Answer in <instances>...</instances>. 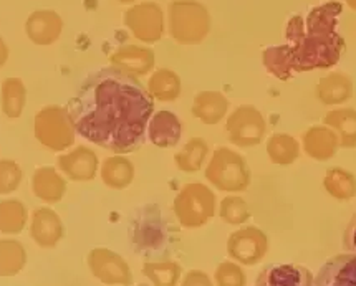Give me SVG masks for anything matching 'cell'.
<instances>
[{
	"label": "cell",
	"mask_w": 356,
	"mask_h": 286,
	"mask_svg": "<svg viewBox=\"0 0 356 286\" xmlns=\"http://www.w3.org/2000/svg\"><path fill=\"white\" fill-rule=\"evenodd\" d=\"M63 28V22L55 12L38 10L30 15L27 20V35L33 43L49 45L60 37Z\"/></svg>",
	"instance_id": "13"
},
{
	"label": "cell",
	"mask_w": 356,
	"mask_h": 286,
	"mask_svg": "<svg viewBox=\"0 0 356 286\" xmlns=\"http://www.w3.org/2000/svg\"><path fill=\"white\" fill-rule=\"evenodd\" d=\"M102 179L108 187L123 189L133 179V166L124 158L106 159L102 167Z\"/></svg>",
	"instance_id": "18"
},
{
	"label": "cell",
	"mask_w": 356,
	"mask_h": 286,
	"mask_svg": "<svg viewBox=\"0 0 356 286\" xmlns=\"http://www.w3.org/2000/svg\"><path fill=\"white\" fill-rule=\"evenodd\" d=\"M126 25L143 42H156L163 35V14L154 3H143L128 10Z\"/></svg>",
	"instance_id": "7"
},
{
	"label": "cell",
	"mask_w": 356,
	"mask_h": 286,
	"mask_svg": "<svg viewBox=\"0 0 356 286\" xmlns=\"http://www.w3.org/2000/svg\"><path fill=\"white\" fill-rule=\"evenodd\" d=\"M184 286H211V285L209 281H207L206 275H202V273H191Z\"/></svg>",
	"instance_id": "27"
},
{
	"label": "cell",
	"mask_w": 356,
	"mask_h": 286,
	"mask_svg": "<svg viewBox=\"0 0 356 286\" xmlns=\"http://www.w3.org/2000/svg\"><path fill=\"white\" fill-rule=\"evenodd\" d=\"M33 128L38 142L55 153L75 144V124L70 118V112L62 106H47L38 111Z\"/></svg>",
	"instance_id": "2"
},
{
	"label": "cell",
	"mask_w": 356,
	"mask_h": 286,
	"mask_svg": "<svg viewBox=\"0 0 356 286\" xmlns=\"http://www.w3.org/2000/svg\"><path fill=\"white\" fill-rule=\"evenodd\" d=\"M225 110H227V101L217 93L199 94L194 103V115L209 124H214L222 118Z\"/></svg>",
	"instance_id": "20"
},
{
	"label": "cell",
	"mask_w": 356,
	"mask_h": 286,
	"mask_svg": "<svg viewBox=\"0 0 356 286\" xmlns=\"http://www.w3.org/2000/svg\"><path fill=\"white\" fill-rule=\"evenodd\" d=\"M146 273L154 280L158 286H175L177 278V267L171 262L147 263Z\"/></svg>",
	"instance_id": "24"
},
{
	"label": "cell",
	"mask_w": 356,
	"mask_h": 286,
	"mask_svg": "<svg viewBox=\"0 0 356 286\" xmlns=\"http://www.w3.org/2000/svg\"><path fill=\"white\" fill-rule=\"evenodd\" d=\"M58 167L72 180L86 182L95 179L98 171V158L90 147L78 146L58 158Z\"/></svg>",
	"instance_id": "9"
},
{
	"label": "cell",
	"mask_w": 356,
	"mask_h": 286,
	"mask_svg": "<svg viewBox=\"0 0 356 286\" xmlns=\"http://www.w3.org/2000/svg\"><path fill=\"white\" fill-rule=\"evenodd\" d=\"M134 237L141 250L156 251L163 246L166 232H164V222L161 220L158 207H146L140 224L136 225Z\"/></svg>",
	"instance_id": "12"
},
{
	"label": "cell",
	"mask_w": 356,
	"mask_h": 286,
	"mask_svg": "<svg viewBox=\"0 0 356 286\" xmlns=\"http://www.w3.org/2000/svg\"><path fill=\"white\" fill-rule=\"evenodd\" d=\"M32 190L47 203L60 202L67 192V182L54 167H38L32 177Z\"/></svg>",
	"instance_id": "14"
},
{
	"label": "cell",
	"mask_w": 356,
	"mask_h": 286,
	"mask_svg": "<svg viewBox=\"0 0 356 286\" xmlns=\"http://www.w3.org/2000/svg\"><path fill=\"white\" fill-rule=\"evenodd\" d=\"M120 2H131V0H120Z\"/></svg>",
	"instance_id": "30"
},
{
	"label": "cell",
	"mask_w": 356,
	"mask_h": 286,
	"mask_svg": "<svg viewBox=\"0 0 356 286\" xmlns=\"http://www.w3.org/2000/svg\"><path fill=\"white\" fill-rule=\"evenodd\" d=\"M27 91L20 80L8 78L2 85V110L7 118L17 119L25 108Z\"/></svg>",
	"instance_id": "17"
},
{
	"label": "cell",
	"mask_w": 356,
	"mask_h": 286,
	"mask_svg": "<svg viewBox=\"0 0 356 286\" xmlns=\"http://www.w3.org/2000/svg\"><path fill=\"white\" fill-rule=\"evenodd\" d=\"M209 32V15L196 2H175L171 6V33L181 43H197Z\"/></svg>",
	"instance_id": "3"
},
{
	"label": "cell",
	"mask_w": 356,
	"mask_h": 286,
	"mask_svg": "<svg viewBox=\"0 0 356 286\" xmlns=\"http://www.w3.org/2000/svg\"><path fill=\"white\" fill-rule=\"evenodd\" d=\"M214 197L201 184H191L181 192L176 201V214L188 227L202 225L204 220L212 214Z\"/></svg>",
	"instance_id": "4"
},
{
	"label": "cell",
	"mask_w": 356,
	"mask_h": 286,
	"mask_svg": "<svg viewBox=\"0 0 356 286\" xmlns=\"http://www.w3.org/2000/svg\"><path fill=\"white\" fill-rule=\"evenodd\" d=\"M149 140L159 147H169L177 144L181 137V123L172 112L159 111L151 118L147 124Z\"/></svg>",
	"instance_id": "15"
},
{
	"label": "cell",
	"mask_w": 356,
	"mask_h": 286,
	"mask_svg": "<svg viewBox=\"0 0 356 286\" xmlns=\"http://www.w3.org/2000/svg\"><path fill=\"white\" fill-rule=\"evenodd\" d=\"M67 110L78 136L116 154H126L145 142L154 101L131 73L106 67L85 78Z\"/></svg>",
	"instance_id": "1"
},
{
	"label": "cell",
	"mask_w": 356,
	"mask_h": 286,
	"mask_svg": "<svg viewBox=\"0 0 356 286\" xmlns=\"http://www.w3.org/2000/svg\"><path fill=\"white\" fill-rule=\"evenodd\" d=\"M207 179L220 189H242L245 185L244 161L227 149L216 151L207 167Z\"/></svg>",
	"instance_id": "5"
},
{
	"label": "cell",
	"mask_w": 356,
	"mask_h": 286,
	"mask_svg": "<svg viewBox=\"0 0 356 286\" xmlns=\"http://www.w3.org/2000/svg\"><path fill=\"white\" fill-rule=\"evenodd\" d=\"M149 91L153 93V96L164 99V101L175 99L179 94V78L172 72L161 70L151 78Z\"/></svg>",
	"instance_id": "22"
},
{
	"label": "cell",
	"mask_w": 356,
	"mask_h": 286,
	"mask_svg": "<svg viewBox=\"0 0 356 286\" xmlns=\"http://www.w3.org/2000/svg\"><path fill=\"white\" fill-rule=\"evenodd\" d=\"M27 222V209L19 201L0 202V230L6 233H19Z\"/></svg>",
	"instance_id": "21"
},
{
	"label": "cell",
	"mask_w": 356,
	"mask_h": 286,
	"mask_svg": "<svg viewBox=\"0 0 356 286\" xmlns=\"http://www.w3.org/2000/svg\"><path fill=\"white\" fill-rule=\"evenodd\" d=\"M314 286H356V253L328 258L314 278Z\"/></svg>",
	"instance_id": "6"
},
{
	"label": "cell",
	"mask_w": 356,
	"mask_h": 286,
	"mask_svg": "<svg viewBox=\"0 0 356 286\" xmlns=\"http://www.w3.org/2000/svg\"><path fill=\"white\" fill-rule=\"evenodd\" d=\"M207 153V146L202 140H193L186 146V149L176 155L177 166L186 172H194L201 167L204 155Z\"/></svg>",
	"instance_id": "23"
},
{
	"label": "cell",
	"mask_w": 356,
	"mask_h": 286,
	"mask_svg": "<svg viewBox=\"0 0 356 286\" xmlns=\"http://www.w3.org/2000/svg\"><path fill=\"white\" fill-rule=\"evenodd\" d=\"M30 233L42 249H54L63 238L65 228L55 210L50 207H40L33 212Z\"/></svg>",
	"instance_id": "11"
},
{
	"label": "cell",
	"mask_w": 356,
	"mask_h": 286,
	"mask_svg": "<svg viewBox=\"0 0 356 286\" xmlns=\"http://www.w3.org/2000/svg\"><path fill=\"white\" fill-rule=\"evenodd\" d=\"M348 2H350V6H351V7H355V8H356V0H348Z\"/></svg>",
	"instance_id": "29"
},
{
	"label": "cell",
	"mask_w": 356,
	"mask_h": 286,
	"mask_svg": "<svg viewBox=\"0 0 356 286\" xmlns=\"http://www.w3.org/2000/svg\"><path fill=\"white\" fill-rule=\"evenodd\" d=\"M7 56H8V50H7L6 43H3L2 38H0V67L7 62Z\"/></svg>",
	"instance_id": "28"
},
{
	"label": "cell",
	"mask_w": 356,
	"mask_h": 286,
	"mask_svg": "<svg viewBox=\"0 0 356 286\" xmlns=\"http://www.w3.org/2000/svg\"><path fill=\"white\" fill-rule=\"evenodd\" d=\"M343 246L348 253H356V214L346 225L345 233H343Z\"/></svg>",
	"instance_id": "26"
},
{
	"label": "cell",
	"mask_w": 356,
	"mask_h": 286,
	"mask_svg": "<svg viewBox=\"0 0 356 286\" xmlns=\"http://www.w3.org/2000/svg\"><path fill=\"white\" fill-rule=\"evenodd\" d=\"M22 169L14 161H0V194H10L19 187Z\"/></svg>",
	"instance_id": "25"
},
{
	"label": "cell",
	"mask_w": 356,
	"mask_h": 286,
	"mask_svg": "<svg viewBox=\"0 0 356 286\" xmlns=\"http://www.w3.org/2000/svg\"><path fill=\"white\" fill-rule=\"evenodd\" d=\"M255 286H314V275L292 263H273L259 273Z\"/></svg>",
	"instance_id": "8"
},
{
	"label": "cell",
	"mask_w": 356,
	"mask_h": 286,
	"mask_svg": "<svg viewBox=\"0 0 356 286\" xmlns=\"http://www.w3.org/2000/svg\"><path fill=\"white\" fill-rule=\"evenodd\" d=\"M90 270L103 283H129V271L118 255L106 249H95L88 257Z\"/></svg>",
	"instance_id": "10"
},
{
	"label": "cell",
	"mask_w": 356,
	"mask_h": 286,
	"mask_svg": "<svg viewBox=\"0 0 356 286\" xmlns=\"http://www.w3.org/2000/svg\"><path fill=\"white\" fill-rule=\"evenodd\" d=\"M111 62L126 72L129 70L141 75L153 67V53L151 50L138 49V47H126L111 56Z\"/></svg>",
	"instance_id": "16"
},
{
	"label": "cell",
	"mask_w": 356,
	"mask_h": 286,
	"mask_svg": "<svg viewBox=\"0 0 356 286\" xmlns=\"http://www.w3.org/2000/svg\"><path fill=\"white\" fill-rule=\"evenodd\" d=\"M27 253L19 242L0 240V275L12 276L25 267Z\"/></svg>",
	"instance_id": "19"
}]
</instances>
